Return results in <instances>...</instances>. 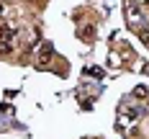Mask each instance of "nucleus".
Instances as JSON below:
<instances>
[{
  "label": "nucleus",
  "instance_id": "nucleus-2",
  "mask_svg": "<svg viewBox=\"0 0 149 139\" xmlns=\"http://www.w3.org/2000/svg\"><path fill=\"white\" fill-rule=\"evenodd\" d=\"M13 36H15V29H10V26H0V44L8 41V39H13Z\"/></svg>",
  "mask_w": 149,
  "mask_h": 139
},
{
  "label": "nucleus",
  "instance_id": "nucleus-3",
  "mask_svg": "<svg viewBox=\"0 0 149 139\" xmlns=\"http://www.w3.org/2000/svg\"><path fill=\"white\" fill-rule=\"evenodd\" d=\"M90 75H95V77H103V70H100V67H90Z\"/></svg>",
  "mask_w": 149,
  "mask_h": 139
},
{
  "label": "nucleus",
  "instance_id": "nucleus-1",
  "mask_svg": "<svg viewBox=\"0 0 149 139\" xmlns=\"http://www.w3.org/2000/svg\"><path fill=\"white\" fill-rule=\"evenodd\" d=\"M52 57H54V49H52V44H44L41 49H39V64H46Z\"/></svg>",
  "mask_w": 149,
  "mask_h": 139
}]
</instances>
